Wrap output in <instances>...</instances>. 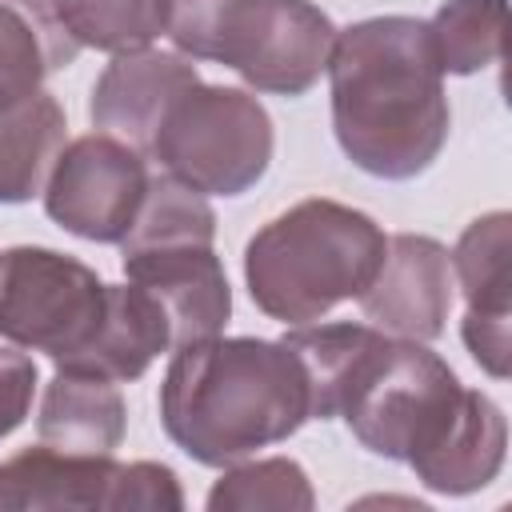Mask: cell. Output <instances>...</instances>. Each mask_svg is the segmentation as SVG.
<instances>
[{
	"instance_id": "obj_6",
	"label": "cell",
	"mask_w": 512,
	"mask_h": 512,
	"mask_svg": "<svg viewBox=\"0 0 512 512\" xmlns=\"http://www.w3.org/2000/svg\"><path fill=\"white\" fill-rule=\"evenodd\" d=\"M472 388L424 340L380 336L344 392L340 416L352 436L384 460L424 468L468 412Z\"/></svg>"
},
{
	"instance_id": "obj_11",
	"label": "cell",
	"mask_w": 512,
	"mask_h": 512,
	"mask_svg": "<svg viewBox=\"0 0 512 512\" xmlns=\"http://www.w3.org/2000/svg\"><path fill=\"white\" fill-rule=\"evenodd\" d=\"M452 256L440 240L400 232L388 236L376 280L364 288L360 308L372 328L400 340H436L452 312Z\"/></svg>"
},
{
	"instance_id": "obj_14",
	"label": "cell",
	"mask_w": 512,
	"mask_h": 512,
	"mask_svg": "<svg viewBox=\"0 0 512 512\" xmlns=\"http://www.w3.org/2000/svg\"><path fill=\"white\" fill-rule=\"evenodd\" d=\"M124 428H128V408L112 380L56 368L36 416L40 444H52L60 452L112 456L124 440Z\"/></svg>"
},
{
	"instance_id": "obj_23",
	"label": "cell",
	"mask_w": 512,
	"mask_h": 512,
	"mask_svg": "<svg viewBox=\"0 0 512 512\" xmlns=\"http://www.w3.org/2000/svg\"><path fill=\"white\" fill-rule=\"evenodd\" d=\"M180 508H184V492L168 464L156 460L120 464L112 512H180Z\"/></svg>"
},
{
	"instance_id": "obj_4",
	"label": "cell",
	"mask_w": 512,
	"mask_h": 512,
	"mask_svg": "<svg viewBox=\"0 0 512 512\" xmlns=\"http://www.w3.org/2000/svg\"><path fill=\"white\" fill-rule=\"evenodd\" d=\"M212 240V204L164 172L152 176L120 252L128 284L144 288L168 316L172 352L220 336L232 320V288Z\"/></svg>"
},
{
	"instance_id": "obj_17",
	"label": "cell",
	"mask_w": 512,
	"mask_h": 512,
	"mask_svg": "<svg viewBox=\"0 0 512 512\" xmlns=\"http://www.w3.org/2000/svg\"><path fill=\"white\" fill-rule=\"evenodd\" d=\"M504 452H508V420H504V408L488 392H476L472 388L464 420L444 440V448L424 468H416V480L424 488L440 492V496H472V492L488 488L500 476Z\"/></svg>"
},
{
	"instance_id": "obj_9",
	"label": "cell",
	"mask_w": 512,
	"mask_h": 512,
	"mask_svg": "<svg viewBox=\"0 0 512 512\" xmlns=\"http://www.w3.org/2000/svg\"><path fill=\"white\" fill-rule=\"evenodd\" d=\"M148 180L140 148L92 132L60 148L44 184V212L80 240L120 244L144 204Z\"/></svg>"
},
{
	"instance_id": "obj_18",
	"label": "cell",
	"mask_w": 512,
	"mask_h": 512,
	"mask_svg": "<svg viewBox=\"0 0 512 512\" xmlns=\"http://www.w3.org/2000/svg\"><path fill=\"white\" fill-rule=\"evenodd\" d=\"M64 108L52 92L0 108V204H24L44 192L64 148Z\"/></svg>"
},
{
	"instance_id": "obj_24",
	"label": "cell",
	"mask_w": 512,
	"mask_h": 512,
	"mask_svg": "<svg viewBox=\"0 0 512 512\" xmlns=\"http://www.w3.org/2000/svg\"><path fill=\"white\" fill-rule=\"evenodd\" d=\"M36 396V364L28 352L0 348V440H8L32 412Z\"/></svg>"
},
{
	"instance_id": "obj_16",
	"label": "cell",
	"mask_w": 512,
	"mask_h": 512,
	"mask_svg": "<svg viewBox=\"0 0 512 512\" xmlns=\"http://www.w3.org/2000/svg\"><path fill=\"white\" fill-rule=\"evenodd\" d=\"M80 44L64 32L48 0H0V108L44 92V80L72 64Z\"/></svg>"
},
{
	"instance_id": "obj_22",
	"label": "cell",
	"mask_w": 512,
	"mask_h": 512,
	"mask_svg": "<svg viewBox=\"0 0 512 512\" xmlns=\"http://www.w3.org/2000/svg\"><path fill=\"white\" fill-rule=\"evenodd\" d=\"M508 0H444L428 20L440 72L472 76L500 60Z\"/></svg>"
},
{
	"instance_id": "obj_21",
	"label": "cell",
	"mask_w": 512,
	"mask_h": 512,
	"mask_svg": "<svg viewBox=\"0 0 512 512\" xmlns=\"http://www.w3.org/2000/svg\"><path fill=\"white\" fill-rule=\"evenodd\" d=\"M208 512H308L316 504L308 472L288 456L240 460L208 492Z\"/></svg>"
},
{
	"instance_id": "obj_5",
	"label": "cell",
	"mask_w": 512,
	"mask_h": 512,
	"mask_svg": "<svg viewBox=\"0 0 512 512\" xmlns=\"http://www.w3.org/2000/svg\"><path fill=\"white\" fill-rule=\"evenodd\" d=\"M168 36L256 92L304 96L328 68L336 24L312 0H168Z\"/></svg>"
},
{
	"instance_id": "obj_13",
	"label": "cell",
	"mask_w": 512,
	"mask_h": 512,
	"mask_svg": "<svg viewBox=\"0 0 512 512\" xmlns=\"http://www.w3.org/2000/svg\"><path fill=\"white\" fill-rule=\"evenodd\" d=\"M120 464L112 456L60 452L36 444L0 464V508L12 512H112Z\"/></svg>"
},
{
	"instance_id": "obj_15",
	"label": "cell",
	"mask_w": 512,
	"mask_h": 512,
	"mask_svg": "<svg viewBox=\"0 0 512 512\" xmlns=\"http://www.w3.org/2000/svg\"><path fill=\"white\" fill-rule=\"evenodd\" d=\"M160 352H172L168 316L136 284H108V312L92 348L72 364V372H92L112 384L140 380Z\"/></svg>"
},
{
	"instance_id": "obj_2",
	"label": "cell",
	"mask_w": 512,
	"mask_h": 512,
	"mask_svg": "<svg viewBox=\"0 0 512 512\" xmlns=\"http://www.w3.org/2000/svg\"><path fill=\"white\" fill-rule=\"evenodd\" d=\"M312 420V396L284 340L208 336L172 352L160 384L168 440L204 468H228L296 436Z\"/></svg>"
},
{
	"instance_id": "obj_19",
	"label": "cell",
	"mask_w": 512,
	"mask_h": 512,
	"mask_svg": "<svg viewBox=\"0 0 512 512\" xmlns=\"http://www.w3.org/2000/svg\"><path fill=\"white\" fill-rule=\"evenodd\" d=\"M384 332L372 324H296L288 328L280 340L296 352L304 380H308V396H312V420H332L340 416L344 392L356 380L364 356L372 352V344Z\"/></svg>"
},
{
	"instance_id": "obj_7",
	"label": "cell",
	"mask_w": 512,
	"mask_h": 512,
	"mask_svg": "<svg viewBox=\"0 0 512 512\" xmlns=\"http://www.w3.org/2000/svg\"><path fill=\"white\" fill-rule=\"evenodd\" d=\"M272 148V116L252 92L196 80L168 104L144 156L200 196H240L268 172Z\"/></svg>"
},
{
	"instance_id": "obj_3",
	"label": "cell",
	"mask_w": 512,
	"mask_h": 512,
	"mask_svg": "<svg viewBox=\"0 0 512 512\" xmlns=\"http://www.w3.org/2000/svg\"><path fill=\"white\" fill-rule=\"evenodd\" d=\"M388 236L340 200H300L268 220L244 248V284L252 304L288 328L324 320L336 304L360 300L376 280Z\"/></svg>"
},
{
	"instance_id": "obj_1",
	"label": "cell",
	"mask_w": 512,
	"mask_h": 512,
	"mask_svg": "<svg viewBox=\"0 0 512 512\" xmlns=\"http://www.w3.org/2000/svg\"><path fill=\"white\" fill-rule=\"evenodd\" d=\"M332 132L344 156L376 180H412L448 140L444 72L428 20L372 16L336 28L328 52Z\"/></svg>"
},
{
	"instance_id": "obj_20",
	"label": "cell",
	"mask_w": 512,
	"mask_h": 512,
	"mask_svg": "<svg viewBox=\"0 0 512 512\" xmlns=\"http://www.w3.org/2000/svg\"><path fill=\"white\" fill-rule=\"evenodd\" d=\"M64 32L80 48L140 52L168 32V0H48Z\"/></svg>"
},
{
	"instance_id": "obj_8",
	"label": "cell",
	"mask_w": 512,
	"mask_h": 512,
	"mask_svg": "<svg viewBox=\"0 0 512 512\" xmlns=\"http://www.w3.org/2000/svg\"><path fill=\"white\" fill-rule=\"evenodd\" d=\"M108 312V284L84 260L16 244L0 252V336L72 368L96 340Z\"/></svg>"
},
{
	"instance_id": "obj_10",
	"label": "cell",
	"mask_w": 512,
	"mask_h": 512,
	"mask_svg": "<svg viewBox=\"0 0 512 512\" xmlns=\"http://www.w3.org/2000/svg\"><path fill=\"white\" fill-rule=\"evenodd\" d=\"M452 256V280L464 292V348L472 352V360L492 376L504 380L508 364H512V276H508V260H512V216L508 212H484L476 216Z\"/></svg>"
},
{
	"instance_id": "obj_12",
	"label": "cell",
	"mask_w": 512,
	"mask_h": 512,
	"mask_svg": "<svg viewBox=\"0 0 512 512\" xmlns=\"http://www.w3.org/2000/svg\"><path fill=\"white\" fill-rule=\"evenodd\" d=\"M196 80H200L196 64L180 52H152V48L120 52L92 84L88 120L100 132L148 152L152 132L164 120L168 104Z\"/></svg>"
}]
</instances>
